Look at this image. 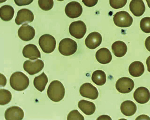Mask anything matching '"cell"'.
<instances>
[{
    "label": "cell",
    "mask_w": 150,
    "mask_h": 120,
    "mask_svg": "<svg viewBox=\"0 0 150 120\" xmlns=\"http://www.w3.org/2000/svg\"><path fill=\"white\" fill-rule=\"evenodd\" d=\"M48 82V78L45 73L43 72L41 74L34 78L33 84L34 86L40 92L43 91L45 89L46 85Z\"/></svg>",
    "instance_id": "cell-24"
},
{
    "label": "cell",
    "mask_w": 150,
    "mask_h": 120,
    "mask_svg": "<svg viewBox=\"0 0 150 120\" xmlns=\"http://www.w3.org/2000/svg\"><path fill=\"white\" fill-rule=\"evenodd\" d=\"M65 12L66 15L71 18H79L83 13V8L78 2L71 1L66 6Z\"/></svg>",
    "instance_id": "cell-10"
},
{
    "label": "cell",
    "mask_w": 150,
    "mask_h": 120,
    "mask_svg": "<svg viewBox=\"0 0 150 120\" xmlns=\"http://www.w3.org/2000/svg\"><path fill=\"white\" fill-rule=\"evenodd\" d=\"M140 26L143 32L146 33H150V17H145L142 19Z\"/></svg>",
    "instance_id": "cell-28"
},
{
    "label": "cell",
    "mask_w": 150,
    "mask_h": 120,
    "mask_svg": "<svg viewBox=\"0 0 150 120\" xmlns=\"http://www.w3.org/2000/svg\"><path fill=\"white\" fill-rule=\"evenodd\" d=\"M96 58L99 63L102 64H106L111 61V53L106 48H102L97 51L96 54Z\"/></svg>",
    "instance_id": "cell-18"
},
{
    "label": "cell",
    "mask_w": 150,
    "mask_h": 120,
    "mask_svg": "<svg viewBox=\"0 0 150 120\" xmlns=\"http://www.w3.org/2000/svg\"><path fill=\"white\" fill-rule=\"evenodd\" d=\"M13 8L9 5H5L0 8V17L2 20L4 21H9L12 19L14 15Z\"/></svg>",
    "instance_id": "cell-23"
},
{
    "label": "cell",
    "mask_w": 150,
    "mask_h": 120,
    "mask_svg": "<svg viewBox=\"0 0 150 120\" xmlns=\"http://www.w3.org/2000/svg\"><path fill=\"white\" fill-rule=\"evenodd\" d=\"M146 64L147 66L148 71L150 73V56L147 59Z\"/></svg>",
    "instance_id": "cell-37"
},
{
    "label": "cell",
    "mask_w": 150,
    "mask_h": 120,
    "mask_svg": "<svg viewBox=\"0 0 150 120\" xmlns=\"http://www.w3.org/2000/svg\"><path fill=\"white\" fill-rule=\"evenodd\" d=\"M129 9L134 16L140 17L145 11V5L143 0H132L129 4Z\"/></svg>",
    "instance_id": "cell-17"
},
{
    "label": "cell",
    "mask_w": 150,
    "mask_h": 120,
    "mask_svg": "<svg viewBox=\"0 0 150 120\" xmlns=\"http://www.w3.org/2000/svg\"><path fill=\"white\" fill-rule=\"evenodd\" d=\"M147 3V5L148 7L150 8V0H146Z\"/></svg>",
    "instance_id": "cell-38"
},
{
    "label": "cell",
    "mask_w": 150,
    "mask_h": 120,
    "mask_svg": "<svg viewBox=\"0 0 150 120\" xmlns=\"http://www.w3.org/2000/svg\"><path fill=\"white\" fill-rule=\"evenodd\" d=\"M145 45L146 49L150 52V36L146 39L145 42Z\"/></svg>",
    "instance_id": "cell-34"
},
{
    "label": "cell",
    "mask_w": 150,
    "mask_h": 120,
    "mask_svg": "<svg viewBox=\"0 0 150 120\" xmlns=\"http://www.w3.org/2000/svg\"><path fill=\"white\" fill-rule=\"evenodd\" d=\"M97 120H112V119L108 116L102 115L99 117Z\"/></svg>",
    "instance_id": "cell-36"
},
{
    "label": "cell",
    "mask_w": 150,
    "mask_h": 120,
    "mask_svg": "<svg viewBox=\"0 0 150 120\" xmlns=\"http://www.w3.org/2000/svg\"><path fill=\"white\" fill-rule=\"evenodd\" d=\"M18 33L20 38L26 42L31 40L35 35V29L28 24H23L20 27Z\"/></svg>",
    "instance_id": "cell-12"
},
{
    "label": "cell",
    "mask_w": 150,
    "mask_h": 120,
    "mask_svg": "<svg viewBox=\"0 0 150 120\" xmlns=\"http://www.w3.org/2000/svg\"><path fill=\"white\" fill-rule=\"evenodd\" d=\"M113 21L117 26L120 28H128L132 25L133 19L128 12L121 11L117 12L114 15Z\"/></svg>",
    "instance_id": "cell-5"
},
{
    "label": "cell",
    "mask_w": 150,
    "mask_h": 120,
    "mask_svg": "<svg viewBox=\"0 0 150 120\" xmlns=\"http://www.w3.org/2000/svg\"><path fill=\"white\" fill-rule=\"evenodd\" d=\"M112 51L117 57L121 58L125 55L127 52V47L122 41L115 42L112 46Z\"/></svg>",
    "instance_id": "cell-20"
},
{
    "label": "cell",
    "mask_w": 150,
    "mask_h": 120,
    "mask_svg": "<svg viewBox=\"0 0 150 120\" xmlns=\"http://www.w3.org/2000/svg\"><path fill=\"white\" fill-rule=\"evenodd\" d=\"M134 87V83L132 79L123 77L118 80L116 83V88L120 93L127 94L132 91Z\"/></svg>",
    "instance_id": "cell-8"
},
{
    "label": "cell",
    "mask_w": 150,
    "mask_h": 120,
    "mask_svg": "<svg viewBox=\"0 0 150 120\" xmlns=\"http://www.w3.org/2000/svg\"><path fill=\"white\" fill-rule=\"evenodd\" d=\"M102 42V37L99 33L94 32L89 34L85 40V44L88 49H94L99 47Z\"/></svg>",
    "instance_id": "cell-14"
},
{
    "label": "cell",
    "mask_w": 150,
    "mask_h": 120,
    "mask_svg": "<svg viewBox=\"0 0 150 120\" xmlns=\"http://www.w3.org/2000/svg\"><path fill=\"white\" fill-rule=\"evenodd\" d=\"M44 67V63L41 60H30L25 61L23 64V68L30 75L36 74Z\"/></svg>",
    "instance_id": "cell-7"
},
{
    "label": "cell",
    "mask_w": 150,
    "mask_h": 120,
    "mask_svg": "<svg viewBox=\"0 0 150 120\" xmlns=\"http://www.w3.org/2000/svg\"><path fill=\"white\" fill-rule=\"evenodd\" d=\"M23 55L30 60H35L41 58V53L36 46L29 44L25 46L23 50Z\"/></svg>",
    "instance_id": "cell-16"
},
{
    "label": "cell",
    "mask_w": 150,
    "mask_h": 120,
    "mask_svg": "<svg viewBox=\"0 0 150 120\" xmlns=\"http://www.w3.org/2000/svg\"><path fill=\"white\" fill-rule=\"evenodd\" d=\"M80 93L84 97L92 100H96L98 97V90L90 83H85L80 87Z\"/></svg>",
    "instance_id": "cell-9"
},
{
    "label": "cell",
    "mask_w": 150,
    "mask_h": 120,
    "mask_svg": "<svg viewBox=\"0 0 150 120\" xmlns=\"http://www.w3.org/2000/svg\"><path fill=\"white\" fill-rule=\"evenodd\" d=\"M77 44L72 39L67 38L60 42L59 51L63 55L70 56L74 54L77 50Z\"/></svg>",
    "instance_id": "cell-3"
},
{
    "label": "cell",
    "mask_w": 150,
    "mask_h": 120,
    "mask_svg": "<svg viewBox=\"0 0 150 120\" xmlns=\"http://www.w3.org/2000/svg\"><path fill=\"white\" fill-rule=\"evenodd\" d=\"M144 65L139 61H136L132 63L129 68V73L134 77L141 76L144 74Z\"/></svg>",
    "instance_id": "cell-21"
},
{
    "label": "cell",
    "mask_w": 150,
    "mask_h": 120,
    "mask_svg": "<svg viewBox=\"0 0 150 120\" xmlns=\"http://www.w3.org/2000/svg\"><path fill=\"white\" fill-rule=\"evenodd\" d=\"M12 99V94L8 90H0V105H5L8 104Z\"/></svg>",
    "instance_id": "cell-26"
},
{
    "label": "cell",
    "mask_w": 150,
    "mask_h": 120,
    "mask_svg": "<svg viewBox=\"0 0 150 120\" xmlns=\"http://www.w3.org/2000/svg\"><path fill=\"white\" fill-rule=\"evenodd\" d=\"M24 113L21 108L18 106H13L7 109L5 113V119L7 120H22Z\"/></svg>",
    "instance_id": "cell-13"
},
{
    "label": "cell",
    "mask_w": 150,
    "mask_h": 120,
    "mask_svg": "<svg viewBox=\"0 0 150 120\" xmlns=\"http://www.w3.org/2000/svg\"><path fill=\"white\" fill-rule=\"evenodd\" d=\"M67 119L71 120H85L83 116L80 114L77 110H74L69 113Z\"/></svg>",
    "instance_id": "cell-30"
},
{
    "label": "cell",
    "mask_w": 150,
    "mask_h": 120,
    "mask_svg": "<svg viewBox=\"0 0 150 120\" xmlns=\"http://www.w3.org/2000/svg\"><path fill=\"white\" fill-rule=\"evenodd\" d=\"M78 107L84 114L88 116L93 114L96 110V105L93 103L86 100L80 101Z\"/></svg>",
    "instance_id": "cell-22"
},
{
    "label": "cell",
    "mask_w": 150,
    "mask_h": 120,
    "mask_svg": "<svg viewBox=\"0 0 150 120\" xmlns=\"http://www.w3.org/2000/svg\"><path fill=\"white\" fill-rule=\"evenodd\" d=\"M87 31L86 24L82 21L73 22L69 27V32L72 36L77 39L83 38Z\"/></svg>",
    "instance_id": "cell-6"
},
{
    "label": "cell",
    "mask_w": 150,
    "mask_h": 120,
    "mask_svg": "<svg viewBox=\"0 0 150 120\" xmlns=\"http://www.w3.org/2000/svg\"><path fill=\"white\" fill-rule=\"evenodd\" d=\"M34 0H14V2L17 6H22L30 4Z\"/></svg>",
    "instance_id": "cell-31"
},
{
    "label": "cell",
    "mask_w": 150,
    "mask_h": 120,
    "mask_svg": "<svg viewBox=\"0 0 150 120\" xmlns=\"http://www.w3.org/2000/svg\"><path fill=\"white\" fill-rule=\"evenodd\" d=\"M10 84L13 90L17 91H22L26 90L29 85V79L23 72H15L10 78Z\"/></svg>",
    "instance_id": "cell-2"
},
{
    "label": "cell",
    "mask_w": 150,
    "mask_h": 120,
    "mask_svg": "<svg viewBox=\"0 0 150 120\" xmlns=\"http://www.w3.org/2000/svg\"><path fill=\"white\" fill-rule=\"evenodd\" d=\"M39 44L44 53L50 54L55 49L56 40L53 36L49 34H45L40 38Z\"/></svg>",
    "instance_id": "cell-4"
},
{
    "label": "cell",
    "mask_w": 150,
    "mask_h": 120,
    "mask_svg": "<svg viewBox=\"0 0 150 120\" xmlns=\"http://www.w3.org/2000/svg\"><path fill=\"white\" fill-rule=\"evenodd\" d=\"M57 1H64V0H57Z\"/></svg>",
    "instance_id": "cell-40"
},
{
    "label": "cell",
    "mask_w": 150,
    "mask_h": 120,
    "mask_svg": "<svg viewBox=\"0 0 150 120\" xmlns=\"http://www.w3.org/2000/svg\"><path fill=\"white\" fill-rule=\"evenodd\" d=\"M127 2V0H110V4L112 8L118 9L124 7Z\"/></svg>",
    "instance_id": "cell-29"
},
{
    "label": "cell",
    "mask_w": 150,
    "mask_h": 120,
    "mask_svg": "<svg viewBox=\"0 0 150 120\" xmlns=\"http://www.w3.org/2000/svg\"><path fill=\"white\" fill-rule=\"evenodd\" d=\"M7 0H0V3L1 4V3L5 2Z\"/></svg>",
    "instance_id": "cell-39"
},
{
    "label": "cell",
    "mask_w": 150,
    "mask_h": 120,
    "mask_svg": "<svg viewBox=\"0 0 150 120\" xmlns=\"http://www.w3.org/2000/svg\"><path fill=\"white\" fill-rule=\"evenodd\" d=\"M92 80L98 86H103L106 82V75L102 70H98L95 71L92 75Z\"/></svg>",
    "instance_id": "cell-25"
},
{
    "label": "cell",
    "mask_w": 150,
    "mask_h": 120,
    "mask_svg": "<svg viewBox=\"0 0 150 120\" xmlns=\"http://www.w3.org/2000/svg\"><path fill=\"white\" fill-rule=\"evenodd\" d=\"M0 75H1V87H4L6 85V78L1 73Z\"/></svg>",
    "instance_id": "cell-33"
},
{
    "label": "cell",
    "mask_w": 150,
    "mask_h": 120,
    "mask_svg": "<svg viewBox=\"0 0 150 120\" xmlns=\"http://www.w3.org/2000/svg\"><path fill=\"white\" fill-rule=\"evenodd\" d=\"M134 98L138 103H146L149 101L150 99L149 91L145 87H139L136 89L134 92Z\"/></svg>",
    "instance_id": "cell-15"
},
{
    "label": "cell",
    "mask_w": 150,
    "mask_h": 120,
    "mask_svg": "<svg viewBox=\"0 0 150 120\" xmlns=\"http://www.w3.org/2000/svg\"><path fill=\"white\" fill-rule=\"evenodd\" d=\"M65 93V90L63 84L57 80L51 82L47 90L49 98L55 102L62 100L64 97Z\"/></svg>",
    "instance_id": "cell-1"
},
{
    "label": "cell",
    "mask_w": 150,
    "mask_h": 120,
    "mask_svg": "<svg viewBox=\"0 0 150 120\" xmlns=\"http://www.w3.org/2000/svg\"><path fill=\"white\" fill-rule=\"evenodd\" d=\"M136 120H150V118L146 115H142L136 118Z\"/></svg>",
    "instance_id": "cell-35"
},
{
    "label": "cell",
    "mask_w": 150,
    "mask_h": 120,
    "mask_svg": "<svg viewBox=\"0 0 150 120\" xmlns=\"http://www.w3.org/2000/svg\"><path fill=\"white\" fill-rule=\"evenodd\" d=\"M98 0H82V2L88 7H92L97 4Z\"/></svg>",
    "instance_id": "cell-32"
},
{
    "label": "cell",
    "mask_w": 150,
    "mask_h": 120,
    "mask_svg": "<svg viewBox=\"0 0 150 120\" xmlns=\"http://www.w3.org/2000/svg\"><path fill=\"white\" fill-rule=\"evenodd\" d=\"M34 16L31 11L26 8L21 9L18 12L15 19L16 23L18 25L27 24L33 21Z\"/></svg>",
    "instance_id": "cell-11"
},
{
    "label": "cell",
    "mask_w": 150,
    "mask_h": 120,
    "mask_svg": "<svg viewBox=\"0 0 150 120\" xmlns=\"http://www.w3.org/2000/svg\"><path fill=\"white\" fill-rule=\"evenodd\" d=\"M120 109L124 115L131 116L134 115L137 112V105L132 101H125L121 104Z\"/></svg>",
    "instance_id": "cell-19"
},
{
    "label": "cell",
    "mask_w": 150,
    "mask_h": 120,
    "mask_svg": "<svg viewBox=\"0 0 150 120\" xmlns=\"http://www.w3.org/2000/svg\"><path fill=\"white\" fill-rule=\"evenodd\" d=\"M53 0H38L39 7L45 11H48L52 9L54 6Z\"/></svg>",
    "instance_id": "cell-27"
}]
</instances>
